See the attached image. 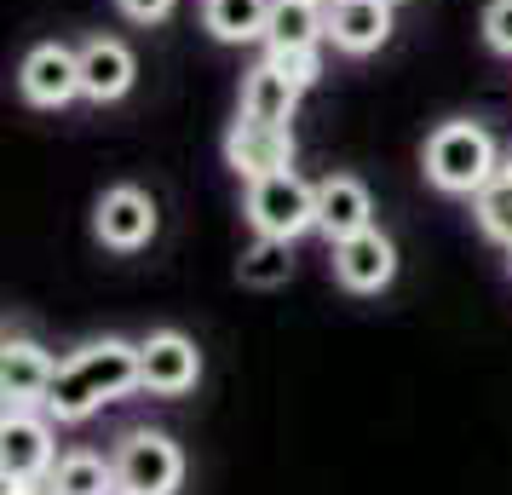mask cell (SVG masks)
I'll return each mask as SVG.
<instances>
[{
    "label": "cell",
    "mask_w": 512,
    "mask_h": 495,
    "mask_svg": "<svg viewBox=\"0 0 512 495\" xmlns=\"http://www.w3.org/2000/svg\"><path fill=\"white\" fill-rule=\"evenodd\" d=\"M507 260H512V248H507Z\"/></svg>",
    "instance_id": "obj_26"
},
{
    "label": "cell",
    "mask_w": 512,
    "mask_h": 495,
    "mask_svg": "<svg viewBox=\"0 0 512 495\" xmlns=\"http://www.w3.org/2000/svg\"><path fill=\"white\" fill-rule=\"evenodd\" d=\"M323 6H328V0H323Z\"/></svg>",
    "instance_id": "obj_28"
},
{
    "label": "cell",
    "mask_w": 512,
    "mask_h": 495,
    "mask_svg": "<svg viewBox=\"0 0 512 495\" xmlns=\"http://www.w3.org/2000/svg\"><path fill=\"white\" fill-rule=\"evenodd\" d=\"M334 277L351 288V294H380V288L397 277V248L386 231H357L346 242H334Z\"/></svg>",
    "instance_id": "obj_10"
},
{
    "label": "cell",
    "mask_w": 512,
    "mask_h": 495,
    "mask_svg": "<svg viewBox=\"0 0 512 495\" xmlns=\"http://www.w3.org/2000/svg\"><path fill=\"white\" fill-rule=\"evenodd\" d=\"M265 58L277 64L282 75H294L300 87H311L317 81V52H282V47H265Z\"/></svg>",
    "instance_id": "obj_22"
},
{
    "label": "cell",
    "mask_w": 512,
    "mask_h": 495,
    "mask_svg": "<svg viewBox=\"0 0 512 495\" xmlns=\"http://www.w3.org/2000/svg\"><path fill=\"white\" fill-rule=\"evenodd\" d=\"M110 461H116V484L127 495H173L185 478V455L167 432H127Z\"/></svg>",
    "instance_id": "obj_4"
},
{
    "label": "cell",
    "mask_w": 512,
    "mask_h": 495,
    "mask_svg": "<svg viewBox=\"0 0 512 495\" xmlns=\"http://www.w3.org/2000/svg\"><path fill=\"white\" fill-rule=\"evenodd\" d=\"M133 386H144L139 375V346H127V340H93V346H81L70 363H58V375H52V392H47V409L52 421H87L98 415L104 403L127 398Z\"/></svg>",
    "instance_id": "obj_1"
},
{
    "label": "cell",
    "mask_w": 512,
    "mask_h": 495,
    "mask_svg": "<svg viewBox=\"0 0 512 495\" xmlns=\"http://www.w3.org/2000/svg\"><path fill=\"white\" fill-rule=\"evenodd\" d=\"M374 225V196L363 179H351V173H328L323 185H317V231L328 242H346V236L369 231Z\"/></svg>",
    "instance_id": "obj_12"
},
{
    "label": "cell",
    "mask_w": 512,
    "mask_h": 495,
    "mask_svg": "<svg viewBox=\"0 0 512 495\" xmlns=\"http://www.w3.org/2000/svg\"><path fill=\"white\" fill-rule=\"evenodd\" d=\"M507 173H512V156H507Z\"/></svg>",
    "instance_id": "obj_25"
},
{
    "label": "cell",
    "mask_w": 512,
    "mask_h": 495,
    "mask_svg": "<svg viewBox=\"0 0 512 495\" xmlns=\"http://www.w3.org/2000/svg\"><path fill=\"white\" fill-rule=\"evenodd\" d=\"M116 6L133 18V24H162V18H173L179 0H116Z\"/></svg>",
    "instance_id": "obj_23"
},
{
    "label": "cell",
    "mask_w": 512,
    "mask_h": 495,
    "mask_svg": "<svg viewBox=\"0 0 512 495\" xmlns=\"http://www.w3.org/2000/svg\"><path fill=\"white\" fill-rule=\"evenodd\" d=\"M248 219L259 236H282V242L317 231V185H305L294 167L248 179Z\"/></svg>",
    "instance_id": "obj_3"
},
{
    "label": "cell",
    "mask_w": 512,
    "mask_h": 495,
    "mask_svg": "<svg viewBox=\"0 0 512 495\" xmlns=\"http://www.w3.org/2000/svg\"><path fill=\"white\" fill-rule=\"evenodd\" d=\"M392 6L397 0H328V41L351 58L386 47L392 35Z\"/></svg>",
    "instance_id": "obj_13"
},
{
    "label": "cell",
    "mask_w": 512,
    "mask_h": 495,
    "mask_svg": "<svg viewBox=\"0 0 512 495\" xmlns=\"http://www.w3.org/2000/svg\"><path fill=\"white\" fill-rule=\"evenodd\" d=\"M288 277H294L288 242H282V236H254V248L242 254V283L248 288H282Z\"/></svg>",
    "instance_id": "obj_20"
},
{
    "label": "cell",
    "mask_w": 512,
    "mask_h": 495,
    "mask_svg": "<svg viewBox=\"0 0 512 495\" xmlns=\"http://www.w3.org/2000/svg\"><path fill=\"white\" fill-rule=\"evenodd\" d=\"M202 24L213 29V41H265V24H271V0H208Z\"/></svg>",
    "instance_id": "obj_17"
},
{
    "label": "cell",
    "mask_w": 512,
    "mask_h": 495,
    "mask_svg": "<svg viewBox=\"0 0 512 495\" xmlns=\"http://www.w3.org/2000/svg\"><path fill=\"white\" fill-rule=\"evenodd\" d=\"M472 213H478V231H484L489 242L512 248V173H507V167H501L478 196H472Z\"/></svg>",
    "instance_id": "obj_19"
},
{
    "label": "cell",
    "mask_w": 512,
    "mask_h": 495,
    "mask_svg": "<svg viewBox=\"0 0 512 495\" xmlns=\"http://www.w3.org/2000/svg\"><path fill=\"white\" fill-rule=\"evenodd\" d=\"M133 75H139L133 52L121 47V41H110V35H98V41L81 47V98H93V104H116V98L133 87Z\"/></svg>",
    "instance_id": "obj_14"
},
{
    "label": "cell",
    "mask_w": 512,
    "mask_h": 495,
    "mask_svg": "<svg viewBox=\"0 0 512 495\" xmlns=\"http://www.w3.org/2000/svg\"><path fill=\"white\" fill-rule=\"evenodd\" d=\"M18 87H24L29 104H41V110H64L70 98H81V52L58 47H35L24 58V70H18Z\"/></svg>",
    "instance_id": "obj_9"
},
{
    "label": "cell",
    "mask_w": 512,
    "mask_h": 495,
    "mask_svg": "<svg viewBox=\"0 0 512 495\" xmlns=\"http://www.w3.org/2000/svg\"><path fill=\"white\" fill-rule=\"evenodd\" d=\"M52 375H58V363H52L35 340H6V346H0V398H6V409H35V403H47Z\"/></svg>",
    "instance_id": "obj_11"
},
{
    "label": "cell",
    "mask_w": 512,
    "mask_h": 495,
    "mask_svg": "<svg viewBox=\"0 0 512 495\" xmlns=\"http://www.w3.org/2000/svg\"><path fill=\"white\" fill-rule=\"evenodd\" d=\"M484 41L501 58H512V0H489L484 6Z\"/></svg>",
    "instance_id": "obj_21"
},
{
    "label": "cell",
    "mask_w": 512,
    "mask_h": 495,
    "mask_svg": "<svg viewBox=\"0 0 512 495\" xmlns=\"http://www.w3.org/2000/svg\"><path fill=\"white\" fill-rule=\"evenodd\" d=\"M139 375H144V392H156V398H185L190 386H196V375H202V357H196V346H190L185 334H150V340H139Z\"/></svg>",
    "instance_id": "obj_7"
},
{
    "label": "cell",
    "mask_w": 512,
    "mask_h": 495,
    "mask_svg": "<svg viewBox=\"0 0 512 495\" xmlns=\"http://www.w3.org/2000/svg\"><path fill=\"white\" fill-rule=\"evenodd\" d=\"M93 231L104 248H116V254H133V248H144L150 236H156V202L144 196V190L133 185H116L98 196V219Z\"/></svg>",
    "instance_id": "obj_8"
},
{
    "label": "cell",
    "mask_w": 512,
    "mask_h": 495,
    "mask_svg": "<svg viewBox=\"0 0 512 495\" xmlns=\"http://www.w3.org/2000/svg\"><path fill=\"white\" fill-rule=\"evenodd\" d=\"M121 495H127V490H121Z\"/></svg>",
    "instance_id": "obj_27"
},
{
    "label": "cell",
    "mask_w": 512,
    "mask_h": 495,
    "mask_svg": "<svg viewBox=\"0 0 512 495\" xmlns=\"http://www.w3.org/2000/svg\"><path fill=\"white\" fill-rule=\"evenodd\" d=\"M328 41V6L323 0H271L265 47L282 52H317Z\"/></svg>",
    "instance_id": "obj_15"
},
{
    "label": "cell",
    "mask_w": 512,
    "mask_h": 495,
    "mask_svg": "<svg viewBox=\"0 0 512 495\" xmlns=\"http://www.w3.org/2000/svg\"><path fill=\"white\" fill-rule=\"evenodd\" d=\"M495 173H501V156L478 121H443L426 139V179L449 196H478Z\"/></svg>",
    "instance_id": "obj_2"
},
{
    "label": "cell",
    "mask_w": 512,
    "mask_h": 495,
    "mask_svg": "<svg viewBox=\"0 0 512 495\" xmlns=\"http://www.w3.org/2000/svg\"><path fill=\"white\" fill-rule=\"evenodd\" d=\"M52 467H58L52 426L29 409H6V421H0V484H29V478H47Z\"/></svg>",
    "instance_id": "obj_5"
},
{
    "label": "cell",
    "mask_w": 512,
    "mask_h": 495,
    "mask_svg": "<svg viewBox=\"0 0 512 495\" xmlns=\"http://www.w3.org/2000/svg\"><path fill=\"white\" fill-rule=\"evenodd\" d=\"M6 495H58V484L47 472V478H29V484H6Z\"/></svg>",
    "instance_id": "obj_24"
},
{
    "label": "cell",
    "mask_w": 512,
    "mask_h": 495,
    "mask_svg": "<svg viewBox=\"0 0 512 495\" xmlns=\"http://www.w3.org/2000/svg\"><path fill=\"white\" fill-rule=\"evenodd\" d=\"M225 162H231L242 179H265V173L294 167V133H288V121L242 116L231 127V139H225Z\"/></svg>",
    "instance_id": "obj_6"
},
{
    "label": "cell",
    "mask_w": 512,
    "mask_h": 495,
    "mask_svg": "<svg viewBox=\"0 0 512 495\" xmlns=\"http://www.w3.org/2000/svg\"><path fill=\"white\" fill-rule=\"evenodd\" d=\"M52 484H58V495H121L116 461H104V455H93V449L64 455V461L52 467Z\"/></svg>",
    "instance_id": "obj_18"
},
{
    "label": "cell",
    "mask_w": 512,
    "mask_h": 495,
    "mask_svg": "<svg viewBox=\"0 0 512 495\" xmlns=\"http://www.w3.org/2000/svg\"><path fill=\"white\" fill-rule=\"evenodd\" d=\"M300 81L294 75H282L271 58H259L254 70H248V81H242V116L254 121H288L294 116V104H300Z\"/></svg>",
    "instance_id": "obj_16"
}]
</instances>
